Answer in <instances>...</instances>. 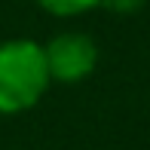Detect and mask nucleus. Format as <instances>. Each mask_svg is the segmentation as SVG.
<instances>
[{
  "label": "nucleus",
  "mask_w": 150,
  "mask_h": 150,
  "mask_svg": "<svg viewBox=\"0 0 150 150\" xmlns=\"http://www.w3.org/2000/svg\"><path fill=\"white\" fill-rule=\"evenodd\" d=\"M49 89L46 52L37 40L0 43V117H16L37 104Z\"/></svg>",
  "instance_id": "obj_1"
},
{
  "label": "nucleus",
  "mask_w": 150,
  "mask_h": 150,
  "mask_svg": "<svg viewBox=\"0 0 150 150\" xmlns=\"http://www.w3.org/2000/svg\"><path fill=\"white\" fill-rule=\"evenodd\" d=\"M49 80L80 83L98 67V43L83 31H61L43 46Z\"/></svg>",
  "instance_id": "obj_2"
},
{
  "label": "nucleus",
  "mask_w": 150,
  "mask_h": 150,
  "mask_svg": "<svg viewBox=\"0 0 150 150\" xmlns=\"http://www.w3.org/2000/svg\"><path fill=\"white\" fill-rule=\"evenodd\" d=\"M37 6L49 16H58V18H71V16H83L98 6V0H37Z\"/></svg>",
  "instance_id": "obj_3"
},
{
  "label": "nucleus",
  "mask_w": 150,
  "mask_h": 150,
  "mask_svg": "<svg viewBox=\"0 0 150 150\" xmlns=\"http://www.w3.org/2000/svg\"><path fill=\"white\" fill-rule=\"evenodd\" d=\"M144 3L147 0H98V6H104L107 12H117V16H135Z\"/></svg>",
  "instance_id": "obj_4"
}]
</instances>
